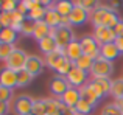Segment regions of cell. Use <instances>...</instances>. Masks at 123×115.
Returning a JSON list of instances; mask_svg holds the SVG:
<instances>
[{"label": "cell", "instance_id": "1", "mask_svg": "<svg viewBox=\"0 0 123 115\" xmlns=\"http://www.w3.org/2000/svg\"><path fill=\"white\" fill-rule=\"evenodd\" d=\"M114 72V62L105 59V58L100 56L98 59H95L93 62V67L90 70V75H92V79L97 78H109Z\"/></svg>", "mask_w": 123, "mask_h": 115}, {"label": "cell", "instance_id": "2", "mask_svg": "<svg viewBox=\"0 0 123 115\" xmlns=\"http://www.w3.org/2000/svg\"><path fill=\"white\" fill-rule=\"evenodd\" d=\"M27 53L22 48H14V52L9 55V58L5 61V69L14 70V72H20L25 69V64H27Z\"/></svg>", "mask_w": 123, "mask_h": 115}, {"label": "cell", "instance_id": "3", "mask_svg": "<svg viewBox=\"0 0 123 115\" xmlns=\"http://www.w3.org/2000/svg\"><path fill=\"white\" fill-rule=\"evenodd\" d=\"M92 36L98 42L100 47L106 45V44H111V42H115V39H117L115 31L112 28H108V27H95Z\"/></svg>", "mask_w": 123, "mask_h": 115}, {"label": "cell", "instance_id": "4", "mask_svg": "<svg viewBox=\"0 0 123 115\" xmlns=\"http://www.w3.org/2000/svg\"><path fill=\"white\" fill-rule=\"evenodd\" d=\"M55 42H56V47L58 48H62L66 50V47L69 45L70 42L75 40V33H73L72 27L70 28H66V27H59L56 30V34H55Z\"/></svg>", "mask_w": 123, "mask_h": 115}, {"label": "cell", "instance_id": "5", "mask_svg": "<svg viewBox=\"0 0 123 115\" xmlns=\"http://www.w3.org/2000/svg\"><path fill=\"white\" fill-rule=\"evenodd\" d=\"M80 42H81V45H83L84 55L90 56L92 59H98V58L101 56V53H100L101 47H100L98 42L93 39V36H83L81 39H80Z\"/></svg>", "mask_w": 123, "mask_h": 115}, {"label": "cell", "instance_id": "6", "mask_svg": "<svg viewBox=\"0 0 123 115\" xmlns=\"http://www.w3.org/2000/svg\"><path fill=\"white\" fill-rule=\"evenodd\" d=\"M69 89H70V84H69V81H67L66 76L56 75V76H53V78L50 79V92L56 98H61Z\"/></svg>", "mask_w": 123, "mask_h": 115}, {"label": "cell", "instance_id": "7", "mask_svg": "<svg viewBox=\"0 0 123 115\" xmlns=\"http://www.w3.org/2000/svg\"><path fill=\"white\" fill-rule=\"evenodd\" d=\"M67 81H69L70 87H75V89H81L84 84H87V72L78 69V67L73 65V69L69 72V75L66 76Z\"/></svg>", "mask_w": 123, "mask_h": 115}, {"label": "cell", "instance_id": "8", "mask_svg": "<svg viewBox=\"0 0 123 115\" xmlns=\"http://www.w3.org/2000/svg\"><path fill=\"white\" fill-rule=\"evenodd\" d=\"M33 103L34 100L28 95H20L14 101V110L17 115H28L33 112Z\"/></svg>", "mask_w": 123, "mask_h": 115}, {"label": "cell", "instance_id": "9", "mask_svg": "<svg viewBox=\"0 0 123 115\" xmlns=\"http://www.w3.org/2000/svg\"><path fill=\"white\" fill-rule=\"evenodd\" d=\"M44 67H45V61L42 58L36 56V55H31L28 56L27 59V64H25V70L28 73H31L33 76H37L44 72Z\"/></svg>", "mask_w": 123, "mask_h": 115}, {"label": "cell", "instance_id": "10", "mask_svg": "<svg viewBox=\"0 0 123 115\" xmlns=\"http://www.w3.org/2000/svg\"><path fill=\"white\" fill-rule=\"evenodd\" d=\"M47 12H45V19L47 25L50 28H59L61 27V20H62V16L56 11V3H51L50 6H47Z\"/></svg>", "mask_w": 123, "mask_h": 115}, {"label": "cell", "instance_id": "11", "mask_svg": "<svg viewBox=\"0 0 123 115\" xmlns=\"http://www.w3.org/2000/svg\"><path fill=\"white\" fill-rule=\"evenodd\" d=\"M80 95H81V98L87 100L89 103H92L93 106H97V104H98V101L101 100V97H100L98 92L95 90V87L92 86V82H87V84H84L83 87L80 89Z\"/></svg>", "mask_w": 123, "mask_h": 115}, {"label": "cell", "instance_id": "12", "mask_svg": "<svg viewBox=\"0 0 123 115\" xmlns=\"http://www.w3.org/2000/svg\"><path fill=\"white\" fill-rule=\"evenodd\" d=\"M61 103H64L67 107H70V109H75L76 104H78V101L81 100V95H80V89H75V87H70L69 90L66 92V93L62 95V97L59 98Z\"/></svg>", "mask_w": 123, "mask_h": 115}, {"label": "cell", "instance_id": "13", "mask_svg": "<svg viewBox=\"0 0 123 115\" xmlns=\"http://www.w3.org/2000/svg\"><path fill=\"white\" fill-rule=\"evenodd\" d=\"M90 82H92V86L95 87V90L98 92V95L101 98L111 93V87H112L111 78H97V79H92Z\"/></svg>", "mask_w": 123, "mask_h": 115}, {"label": "cell", "instance_id": "14", "mask_svg": "<svg viewBox=\"0 0 123 115\" xmlns=\"http://www.w3.org/2000/svg\"><path fill=\"white\" fill-rule=\"evenodd\" d=\"M0 84L8 89L17 87V72L9 70V69H3L0 72Z\"/></svg>", "mask_w": 123, "mask_h": 115}, {"label": "cell", "instance_id": "15", "mask_svg": "<svg viewBox=\"0 0 123 115\" xmlns=\"http://www.w3.org/2000/svg\"><path fill=\"white\" fill-rule=\"evenodd\" d=\"M83 55H84L83 45H81V42H80L78 39H75L73 42H70L69 45L66 47V56H67V59H70L72 62L78 61Z\"/></svg>", "mask_w": 123, "mask_h": 115}, {"label": "cell", "instance_id": "16", "mask_svg": "<svg viewBox=\"0 0 123 115\" xmlns=\"http://www.w3.org/2000/svg\"><path fill=\"white\" fill-rule=\"evenodd\" d=\"M108 9H109V6H105V5H101L100 2H97L95 9L89 14V20L93 23V28H95V27H101L103 19H105V14H106Z\"/></svg>", "mask_w": 123, "mask_h": 115}, {"label": "cell", "instance_id": "17", "mask_svg": "<svg viewBox=\"0 0 123 115\" xmlns=\"http://www.w3.org/2000/svg\"><path fill=\"white\" fill-rule=\"evenodd\" d=\"M64 58H66V50L56 48L55 52H51V53H48V55H45L44 61H45V65L55 70V69L58 67V64H59L61 61L64 59Z\"/></svg>", "mask_w": 123, "mask_h": 115}, {"label": "cell", "instance_id": "18", "mask_svg": "<svg viewBox=\"0 0 123 115\" xmlns=\"http://www.w3.org/2000/svg\"><path fill=\"white\" fill-rule=\"evenodd\" d=\"M69 19H70L72 27H80V25H83L86 20H89V12H87L86 9H83V8L75 6V8L72 9V12H70Z\"/></svg>", "mask_w": 123, "mask_h": 115}, {"label": "cell", "instance_id": "19", "mask_svg": "<svg viewBox=\"0 0 123 115\" xmlns=\"http://www.w3.org/2000/svg\"><path fill=\"white\" fill-rule=\"evenodd\" d=\"M50 36V27L47 25L45 20H39V22H34V31H33V37L39 42L44 37Z\"/></svg>", "mask_w": 123, "mask_h": 115}, {"label": "cell", "instance_id": "20", "mask_svg": "<svg viewBox=\"0 0 123 115\" xmlns=\"http://www.w3.org/2000/svg\"><path fill=\"white\" fill-rule=\"evenodd\" d=\"M100 53H101V58H105V59L111 61V62H114V61L118 58V55H120V52H118V48L115 47L114 42L103 45L101 50H100Z\"/></svg>", "mask_w": 123, "mask_h": 115}, {"label": "cell", "instance_id": "21", "mask_svg": "<svg viewBox=\"0 0 123 115\" xmlns=\"http://www.w3.org/2000/svg\"><path fill=\"white\" fill-rule=\"evenodd\" d=\"M120 20H122V19L118 17L117 12H115L114 9L109 8L108 11H106V14H105V19H103L101 27H108V28H112V30H114V28L118 25V22H120Z\"/></svg>", "mask_w": 123, "mask_h": 115}, {"label": "cell", "instance_id": "22", "mask_svg": "<svg viewBox=\"0 0 123 115\" xmlns=\"http://www.w3.org/2000/svg\"><path fill=\"white\" fill-rule=\"evenodd\" d=\"M37 45H39V50L44 53V55H48V53L55 52V50L58 48V47H56V42H55V39H53L51 36L44 37L42 40H39V42H37Z\"/></svg>", "mask_w": 123, "mask_h": 115}, {"label": "cell", "instance_id": "23", "mask_svg": "<svg viewBox=\"0 0 123 115\" xmlns=\"http://www.w3.org/2000/svg\"><path fill=\"white\" fill-rule=\"evenodd\" d=\"M111 95L114 98V101L123 100V78L112 79V87H111Z\"/></svg>", "mask_w": 123, "mask_h": 115}, {"label": "cell", "instance_id": "24", "mask_svg": "<svg viewBox=\"0 0 123 115\" xmlns=\"http://www.w3.org/2000/svg\"><path fill=\"white\" fill-rule=\"evenodd\" d=\"M45 103H47V115H59L62 106L59 98H45Z\"/></svg>", "mask_w": 123, "mask_h": 115}, {"label": "cell", "instance_id": "25", "mask_svg": "<svg viewBox=\"0 0 123 115\" xmlns=\"http://www.w3.org/2000/svg\"><path fill=\"white\" fill-rule=\"evenodd\" d=\"M17 34L12 28H3L0 31V42L3 44H9V45H14V42L17 40Z\"/></svg>", "mask_w": 123, "mask_h": 115}, {"label": "cell", "instance_id": "26", "mask_svg": "<svg viewBox=\"0 0 123 115\" xmlns=\"http://www.w3.org/2000/svg\"><path fill=\"white\" fill-rule=\"evenodd\" d=\"M93 62H95V59H92V58L87 56V55H83L78 61L73 62V65L84 70V72H87V73H90V70H92V67H93Z\"/></svg>", "mask_w": 123, "mask_h": 115}, {"label": "cell", "instance_id": "27", "mask_svg": "<svg viewBox=\"0 0 123 115\" xmlns=\"http://www.w3.org/2000/svg\"><path fill=\"white\" fill-rule=\"evenodd\" d=\"M73 8H75L73 2H70V0H59V2H56V11L62 17H69Z\"/></svg>", "mask_w": 123, "mask_h": 115}, {"label": "cell", "instance_id": "28", "mask_svg": "<svg viewBox=\"0 0 123 115\" xmlns=\"http://www.w3.org/2000/svg\"><path fill=\"white\" fill-rule=\"evenodd\" d=\"M72 69H73V62H72L70 59H67V56H66L59 64H58V67L55 69V72H56V75L67 76V75H69V72H70Z\"/></svg>", "mask_w": 123, "mask_h": 115}, {"label": "cell", "instance_id": "29", "mask_svg": "<svg viewBox=\"0 0 123 115\" xmlns=\"http://www.w3.org/2000/svg\"><path fill=\"white\" fill-rule=\"evenodd\" d=\"M95 109V106H93L92 103H89L87 100H84V98H81V100L78 101V104H76L75 110L78 115H89L92 110Z\"/></svg>", "mask_w": 123, "mask_h": 115}, {"label": "cell", "instance_id": "30", "mask_svg": "<svg viewBox=\"0 0 123 115\" xmlns=\"http://www.w3.org/2000/svg\"><path fill=\"white\" fill-rule=\"evenodd\" d=\"M33 78L34 76L31 73H28L25 69L17 72V87H27V86H30L33 82Z\"/></svg>", "mask_w": 123, "mask_h": 115}, {"label": "cell", "instance_id": "31", "mask_svg": "<svg viewBox=\"0 0 123 115\" xmlns=\"http://www.w3.org/2000/svg\"><path fill=\"white\" fill-rule=\"evenodd\" d=\"M101 115H123L122 109L117 106V103H109L101 109Z\"/></svg>", "mask_w": 123, "mask_h": 115}, {"label": "cell", "instance_id": "32", "mask_svg": "<svg viewBox=\"0 0 123 115\" xmlns=\"http://www.w3.org/2000/svg\"><path fill=\"white\" fill-rule=\"evenodd\" d=\"M73 6H78V8L86 9V11L90 14V12L95 9L97 2H93V0H76V2H73Z\"/></svg>", "mask_w": 123, "mask_h": 115}, {"label": "cell", "instance_id": "33", "mask_svg": "<svg viewBox=\"0 0 123 115\" xmlns=\"http://www.w3.org/2000/svg\"><path fill=\"white\" fill-rule=\"evenodd\" d=\"M33 114L34 115H47V103H45V100H34Z\"/></svg>", "mask_w": 123, "mask_h": 115}, {"label": "cell", "instance_id": "34", "mask_svg": "<svg viewBox=\"0 0 123 115\" xmlns=\"http://www.w3.org/2000/svg\"><path fill=\"white\" fill-rule=\"evenodd\" d=\"M16 47L14 45H9V44H3L0 42V61H6L9 58L12 52H14Z\"/></svg>", "mask_w": 123, "mask_h": 115}, {"label": "cell", "instance_id": "35", "mask_svg": "<svg viewBox=\"0 0 123 115\" xmlns=\"http://www.w3.org/2000/svg\"><path fill=\"white\" fill-rule=\"evenodd\" d=\"M33 31H34V22L27 17V20L22 23V31L20 33L24 34V36H33Z\"/></svg>", "mask_w": 123, "mask_h": 115}, {"label": "cell", "instance_id": "36", "mask_svg": "<svg viewBox=\"0 0 123 115\" xmlns=\"http://www.w3.org/2000/svg\"><path fill=\"white\" fill-rule=\"evenodd\" d=\"M11 98H12V89H8V87H5V86L0 84V101L9 103Z\"/></svg>", "mask_w": 123, "mask_h": 115}, {"label": "cell", "instance_id": "37", "mask_svg": "<svg viewBox=\"0 0 123 115\" xmlns=\"http://www.w3.org/2000/svg\"><path fill=\"white\" fill-rule=\"evenodd\" d=\"M17 5H19V3L16 2V0H3V2H2V9L5 12H12V11L17 9Z\"/></svg>", "mask_w": 123, "mask_h": 115}, {"label": "cell", "instance_id": "38", "mask_svg": "<svg viewBox=\"0 0 123 115\" xmlns=\"http://www.w3.org/2000/svg\"><path fill=\"white\" fill-rule=\"evenodd\" d=\"M14 12V11H12ZM12 12H5L3 11L2 14V25H3V28H11V25H12Z\"/></svg>", "mask_w": 123, "mask_h": 115}, {"label": "cell", "instance_id": "39", "mask_svg": "<svg viewBox=\"0 0 123 115\" xmlns=\"http://www.w3.org/2000/svg\"><path fill=\"white\" fill-rule=\"evenodd\" d=\"M59 115H78L76 114V110L75 109H70V107H67L66 104L62 103V106H61V112Z\"/></svg>", "mask_w": 123, "mask_h": 115}, {"label": "cell", "instance_id": "40", "mask_svg": "<svg viewBox=\"0 0 123 115\" xmlns=\"http://www.w3.org/2000/svg\"><path fill=\"white\" fill-rule=\"evenodd\" d=\"M8 112H9V103L0 101V115H6Z\"/></svg>", "mask_w": 123, "mask_h": 115}, {"label": "cell", "instance_id": "41", "mask_svg": "<svg viewBox=\"0 0 123 115\" xmlns=\"http://www.w3.org/2000/svg\"><path fill=\"white\" fill-rule=\"evenodd\" d=\"M17 11L22 12V14H25V16H28V9H27V5H25V0H24V2H19Z\"/></svg>", "mask_w": 123, "mask_h": 115}, {"label": "cell", "instance_id": "42", "mask_svg": "<svg viewBox=\"0 0 123 115\" xmlns=\"http://www.w3.org/2000/svg\"><path fill=\"white\" fill-rule=\"evenodd\" d=\"M114 31H115V34H117V37H123V20L118 22V25L114 28Z\"/></svg>", "mask_w": 123, "mask_h": 115}, {"label": "cell", "instance_id": "43", "mask_svg": "<svg viewBox=\"0 0 123 115\" xmlns=\"http://www.w3.org/2000/svg\"><path fill=\"white\" fill-rule=\"evenodd\" d=\"M114 44H115V47L118 48V52H120V53H123V37H117Z\"/></svg>", "mask_w": 123, "mask_h": 115}, {"label": "cell", "instance_id": "44", "mask_svg": "<svg viewBox=\"0 0 123 115\" xmlns=\"http://www.w3.org/2000/svg\"><path fill=\"white\" fill-rule=\"evenodd\" d=\"M115 103H117V106L120 107V109H122V112H123V100H120V101H115Z\"/></svg>", "mask_w": 123, "mask_h": 115}, {"label": "cell", "instance_id": "45", "mask_svg": "<svg viewBox=\"0 0 123 115\" xmlns=\"http://www.w3.org/2000/svg\"><path fill=\"white\" fill-rule=\"evenodd\" d=\"M3 30V25H2V16H0V31Z\"/></svg>", "mask_w": 123, "mask_h": 115}, {"label": "cell", "instance_id": "46", "mask_svg": "<svg viewBox=\"0 0 123 115\" xmlns=\"http://www.w3.org/2000/svg\"><path fill=\"white\" fill-rule=\"evenodd\" d=\"M2 11H3V9H2V2H0V14H2Z\"/></svg>", "mask_w": 123, "mask_h": 115}, {"label": "cell", "instance_id": "47", "mask_svg": "<svg viewBox=\"0 0 123 115\" xmlns=\"http://www.w3.org/2000/svg\"><path fill=\"white\" fill-rule=\"evenodd\" d=\"M28 115H34V114H33V112H31V114H28Z\"/></svg>", "mask_w": 123, "mask_h": 115}]
</instances>
